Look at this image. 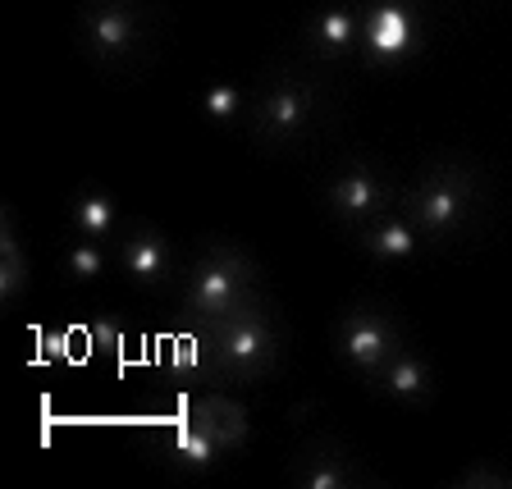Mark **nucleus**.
I'll return each instance as SVG.
<instances>
[{"label": "nucleus", "mask_w": 512, "mask_h": 489, "mask_svg": "<svg viewBox=\"0 0 512 489\" xmlns=\"http://www.w3.org/2000/svg\"><path fill=\"white\" fill-rule=\"evenodd\" d=\"M192 343H197V371L211 380H261L279 366L284 334L270 316L266 302L234 311L224 320H188Z\"/></svg>", "instance_id": "nucleus-1"}, {"label": "nucleus", "mask_w": 512, "mask_h": 489, "mask_svg": "<svg viewBox=\"0 0 512 489\" xmlns=\"http://www.w3.org/2000/svg\"><path fill=\"white\" fill-rule=\"evenodd\" d=\"M416 224L412 220H398V215H389V220H375V229H366V252L375 256V261H407V256L416 252Z\"/></svg>", "instance_id": "nucleus-14"}, {"label": "nucleus", "mask_w": 512, "mask_h": 489, "mask_svg": "<svg viewBox=\"0 0 512 489\" xmlns=\"http://www.w3.org/2000/svg\"><path fill=\"white\" fill-rule=\"evenodd\" d=\"M325 202H330V211L339 215L343 224H366V220H380L384 215L389 188H384V179L371 165H348V170L330 183Z\"/></svg>", "instance_id": "nucleus-8"}, {"label": "nucleus", "mask_w": 512, "mask_h": 489, "mask_svg": "<svg viewBox=\"0 0 512 489\" xmlns=\"http://www.w3.org/2000/svg\"><path fill=\"white\" fill-rule=\"evenodd\" d=\"M74 229L87 238H110L115 234V202L96 188L78 192L74 197Z\"/></svg>", "instance_id": "nucleus-16"}, {"label": "nucleus", "mask_w": 512, "mask_h": 489, "mask_svg": "<svg viewBox=\"0 0 512 489\" xmlns=\"http://www.w3.org/2000/svg\"><path fill=\"white\" fill-rule=\"evenodd\" d=\"M64 270H69L74 279H96V275H101V270H106V256H101L96 238H92V243L69 247V256H64Z\"/></svg>", "instance_id": "nucleus-18"}, {"label": "nucleus", "mask_w": 512, "mask_h": 489, "mask_svg": "<svg viewBox=\"0 0 512 489\" xmlns=\"http://www.w3.org/2000/svg\"><path fill=\"white\" fill-rule=\"evenodd\" d=\"M23 279H28V266H23L19 238H14V224H5V266H0V293H5V298H19Z\"/></svg>", "instance_id": "nucleus-17"}, {"label": "nucleus", "mask_w": 512, "mask_h": 489, "mask_svg": "<svg viewBox=\"0 0 512 489\" xmlns=\"http://www.w3.org/2000/svg\"><path fill=\"white\" fill-rule=\"evenodd\" d=\"M316 115V92L302 78H284L275 83L261 101H256V138L266 147H288L293 138H302Z\"/></svg>", "instance_id": "nucleus-6"}, {"label": "nucleus", "mask_w": 512, "mask_h": 489, "mask_svg": "<svg viewBox=\"0 0 512 489\" xmlns=\"http://www.w3.org/2000/svg\"><path fill=\"white\" fill-rule=\"evenodd\" d=\"M357 42H362V10L348 0H334L330 10H320L311 23V46L320 55H348Z\"/></svg>", "instance_id": "nucleus-10"}, {"label": "nucleus", "mask_w": 512, "mask_h": 489, "mask_svg": "<svg viewBox=\"0 0 512 489\" xmlns=\"http://www.w3.org/2000/svg\"><path fill=\"white\" fill-rule=\"evenodd\" d=\"M202 110L215 119V124H220V119H234L238 110H243V92H238V87H224V83H220V87H211V92H206Z\"/></svg>", "instance_id": "nucleus-19"}, {"label": "nucleus", "mask_w": 512, "mask_h": 489, "mask_svg": "<svg viewBox=\"0 0 512 489\" xmlns=\"http://www.w3.org/2000/svg\"><path fill=\"white\" fill-rule=\"evenodd\" d=\"M170 448H174V462H179L183 471H206L215 462V439L206 435L197 421H179V426L170 430Z\"/></svg>", "instance_id": "nucleus-15"}, {"label": "nucleus", "mask_w": 512, "mask_h": 489, "mask_svg": "<svg viewBox=\"0 0 512 489\" xmlns=\"http://www.w3.org/2000/svg\"><path fill=\"white\" fill-rule=\"evenodd\" d=\"M83 42L96 64H124L142 42V23L133 14V5L128 0H101V5H92Z\"/></svg>", "instance_id": "nucleus-7"}, {"label": "nucleus", "mask_w": 512, "mask_h": 489, "mask_svg": "<svg viewBox=\"0 0 512 489\" xmlns=\"http://www.w3.org/2000/svg\"><path fill=\"white\" fill-rule=\"evenodd\" d=\"M119 261H124L128 279L142 284V288H160L165 279H170V270H174V252H170V243H165L156 229H133V234L124 238Z\"/></svg>", "instance_id": "nucleus-9"}, {"label": "nucleus", "mask_w": 512, "mask_h": 489, "mask_svg": "<svg viewBox=\"0 0 512 489\" xmlns=\"http://www.w3.org/2000/svg\"><path fill=\"white\" fill-rule=\"evenodd\" d=\"M476 211V174L444 160V165H430L412 188V224L416 234H458L462 224Z\"/></svg>", "instance_id": "nucleus-3"}, {"label": "nucleus", "mask_w": 512, "mask_h": 489, "mask_svg": "<svg viewBox=\"0 0 512 489\" xmlns=\"http://www.w3.org/2000/svg\"><path fill=\"white\" fill-rule=\"evenodd\" d=\"M188 421H197L220 448H238L247 439V412L238 403H224V398H206V403H197L188 412Z\"/></svg>", "instance_id": "nucleus-12"}, {"label": "nucleus", "mask_w": 512, "mask_h": 489, "mask_svg": "<svg viewBox=\"0 0 512 489\" xmlns=\"http://www.w3.org/2000/svg\"><path fill=\"white\" fill-rule=\"evenodd\" d=\"M339 352L357 371H366L375 380V375L403 352V334H398V325L384 316V311L352 307L348 316L339 320Z\"/></svg>", "instance_id": "nucleus-5"}, {"label": "nucleus", "mask_w": 512, "mask_h": 489, "mask_svg": "<svg viewBox=\"0 0 512 489\" xmlns=\"http://www.w3.org/2000/svg\"><path fill=\"white\" fill-rule=\"evenodd\" d=\"M375 384H380L384 394L394 398V403H412V407H421L430 394H435V380H430V366L416 357V352H398L394 362L384 366L380 375H375Z\"/></svg>", "instance_id": "nucleus-11"}, {"label": "nucleus", "mask_w": 512, "mask_h": 489, "mask_svg": "<svg viewBox=\"0 0 512 489\" xmlns=\"http://www.w3.org/2000/svg\"><path fill=\"white\" fill-rule=\"evenodd\" d=\"M293 480H298V485H307V489H343V485H352V480H357V471L348 467V458H343L339 448L325 444V448L307 453V458L293 467Z\"/></svg>", "instance_id": "nucleus-13"}, {"label": "nucleus", "mask_w": 512, "mask_h": 489, "mask_svg": "<svg viewBox=\"0 0 512 489\" xmlns=\"http://www.w3.org/2000/svg\"><path fill=\"white\" fill-rule=\"evenodd\" d=\"M421 46V19L412 0H371L362 10V51L371 64H403Z\"/></svg>", "instance_id": "nucleus-4"}, {"label": "nucleus", "mask_w": 512, "mask_h": 489, "mask_svg": "<svg viewBox=\"0 0 512 489\" xmlns=\"http://www.w3.org/2000/svg\"><path fill=\"white\" fill-rule=\"evenodd\" d=\"M261 279H256V261L234 243H211L206 256L192 266L188 288H183V311L188 320H224L234 311L261 302Z\"/></svg>", "instance_id": "nucleus-2"}]
</instances>
